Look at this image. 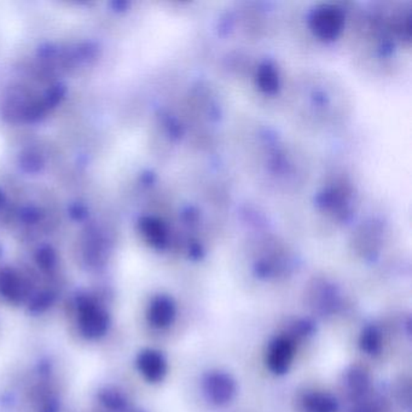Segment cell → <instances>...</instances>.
Instances as JSON below:
<instances>
[{
  "label": "cell",
  "mask_w": 412,
  "mask_h": 412,
  "mask_svg": "<svg viewBox=\"0 0 412 412\" xmlns=\"http://www.w3.org/2000/svg\"><path fill=\"white\" fill-rule=\"evenodd\" d=\"M77 315L80 331L86 339L95 340L107 334L110 316L92 296L82 295L77 299Z\"/></svg>",
  "instance_id": "obj_1"
},
{
  "label": "cell",
  "mask_w": 412,
  "mask_h": 412,
  "mask_svg": "<svg viewBox=\"0 0 412 412\" xmlns=\"http://www.w3.org/2000/svg\"><path fill=\"white\" fill-rule=\"evenodd\" d=\"M204 391L208 400L221 407L234 399L236 383L232 377L225 372H209L204 377Z\"/></svg>",
  "instance_id": "obj_2"
},
{
  "label": "cell",
  "mask_w": 412,
  "mask_h": 412,
  "mask_svg": "<svg viewBox=\"0 0 412 412\" xmlns=\"http://www.w3.org/2000/svg\"><path fill=\"white\" fill-rule=\"evenodd\" d=\"M343 17L341 11L334 6H324L315 12L311 25L322 39H334L341 31Z\"/></svg>",
  "instance_id": "obj_3"
},
{
  "label": "cell",
  "mask_w": 412,
  "mask_h": 412,
  "mask_svg": "<svg viewBox=\"0 0 412 412\" xmlns=\"http://www.w3.org/2000/svg\"><path fill=\"white\" fill-rule=\"evenodd\" d=\"M28 289L23 277L12 267L0 270V294L6 300L19 305L25 300Z\"/></svg>",
  "instance_id": "obj_4"
},
{
  "label": "cell",
  "mask_w": 412,
  "mask_h": 412,
  "mask_svg": "<svg viewBox=\"0 0 412 412\" xmlns=\"http://www.w3.org/2000/svg\"><path fill=\"white\" fill-rule=\"evenodd\" d=\"M137 367L144 378L153 383L162 381L167 372V363L165 356L154 350H145L138 356Z\"/></svg>",
  "instance_id": "obj_5"
},
{
  "label": "cell",
  "mask_w": 412,
  "mask_h": 412,
  "mask_svg": "<svg viewBox=\"0 0 412 412\" xmlns=\"http://www.w3.org/2000/svg\"><path fill=\"white\" fill-rule=\"evenodd\" d=\"M294 356V345L289 339L280 337L270 347L267 364L271 372L275 374H284L289 369Z\"/></svg>",
  "instance_id": "obj_6"
},
{
  "label": "cell",
  "mask_w": 412,
  "mask_h": 412,
  "mask_svg": "<svg viewBox=\"0 0 412 412\" xmlns=\"http://www.w3.org/2000/svg\"><path fill=\"white\" fill-rule=\"evenodd\" d=\"M175 317V306L171 298L156 296L149 306L148 321L155 328H166L172 324Z\"/></svg>",
  "instance_id": "obj_7"
},
{
  "label": "cell",
  "mask_w": 412,
  "mask_h": 412,
  "mask_svg": "<svg viewBox=\"0 0 412 412\" xmlns=\"http://www.w3.org/2000/svg\"><path fill=\"white\" fill-rule=\"evenodd\" d=\"M139 230L149 245L163 250L167 245V229L161 220L153 217H144L139 220Z\"/></svg>",
  "instance_id": "obj_8"
},
{
  "label": "cell",
  "mask_w": 412,
  "mask_h": 412,
  "mask_svg": "<svg viewBox=\"0 0 412 412\" xmlns=\"http://www.w3.org/2000/svg\"><path fill=\"white\" fill-rule=\"evenodd\" d=\"M304 407L307 412H336L337 402L335 399L324 393H310L304 398Z\"/></svg>",
  "instance_id": "obj_9"
},
{
  "label": "cell",
  "mask_w": 412,
  "mask_h": 412,
  "mask_svg": "<svg viewBox=\"0 0 412 412\" xmlns=\"http://www.w3.org/2000/svg\"><path fill=\"white\" fill-rule=\"evenodd\" d=\"M19 163H20L21 169L23 172L36 174L41 172L45 167V158H43V155L36 150L28 149L26 152L21 154Z\"/></svg>",
  "instance_id": "obj_10"
},
{
  "label": "cell",
  "mask_w": 412,
  "mask_h": 412,
  "mask_svg": "<svg viewBox=\"0 0 412 412\" xmlns=\"http://www.w3.org/2000/svg\"><path fill=\"white\" fill-rule=\"evenodd\" d=\"M347 383L352 393L361 396L367 392L370 386V376L363 367H353L347 374Z\"/></svg>",
  "instance_id": "obj_11"
},
{
  "label": "cell",
  "mask_w": 412,
  "mask_h": 412,
  "mask_svg": "<svg viewBox=\"0 0 412 412\" xmlns=\"http://www.w3.org/2000/svg\"><path fill=\"white\" fill-rule=\"evenodd\" d=\"M361 347L370 356L380 353L382 348V336L376 326H367L361 336Z\"/></svg>",
  "instance_id": "obj_12"
},
{
  "label": "cell",
  "mask_w": 412,
  "mask_h": 412,
  "mask_svg": "<svg viewBox=\"0 0 412 412\" xmlns=\"http://www.w3.org/2000/svg\"><path fill=\"white\" fill-rule=\"evenodd\" d=\"M36 264L44 271H51L57 264L56 252L50 245H43L36 254Z\"/></svg>",
  "instance_id": "obj_13"
},
{
  "label": "cell",
  "mask_w": 412,
  "mask_h": 412,
  "mask_svg": "<svg viewBox=\"0 0 412 412\" xmlns=\"http://www.w3.org/2000/svg\"><path fill=\"white\" fill-rule=\"evenodd\" d=\"M66 95V87L62 84H56L53 86L50 87L43 96V101L45 103L46 108L49 109V112L55 109V108L61 104L62 101L64 99Z\"/></svg>",
  "instance_id": "obj_14"
},
{
  "label": "cell",
  "mask_w": 412,
  "mask_h": 412,
  "mask_svg": "<svg viewBox=\"0 0 412 412\" xmlns=\"http://www.w3.org/2000/svg\"><path fill=\"white\" fill-rule=\"evenodd\" d=\"M259 85L264 91L274 92L277 88L278 82L275 71L271 66H264L259 71Z\"/></svg>",
  "instance_id": "obj_15"
},
{
  "label": "cell",
  "mask_w": 412,
  "mask_h": 412,
  "mask_svg": "<svg viewBox=\"0 0 412 412\" xmlns=\"http://www.w3.org/2000/svg\"><path fill=\"white\" fill-rule=\"evenodd\" d=\"M101 399H102V402L106 407L112 409V410H115V411H121L126 407L125 398L117 391L108 389L106 392L102 393Z\"/></svg>",
  "instance_id": "obj_16"
},
{
  "label": "cell",
  "mask_w": 412,
  "mask_h": 412,
  "mask_svg": "<svg viewBox=\"0 0 412 412\" xmlns=\"http://www.w3.org/2000/svg\"><path fill=\"white\" fill-rule=\"evenodd\" d=\"M53 302V295L49 291H44L38 294L36 298H33V300L29 304V311L33 313H41L44 311L47 310Z\"/></svg>",
  "instance_id": "obj_17"
},
{
  "label": "cell",
  "mask_w": 412,
  "mask_h": 412,
  "mask_svg": "<svg viewBox=\"0 0 412 412\" xmlns=\"http://www.w3.org/2000/svg\"><path fill=\"white\" fill-rule=\"evenodd\" d=\"M69 212H71L73 219L75 220L85 219V217L87 215L86 208L82 204H74V206H71Z\"/></svg>",
  "instance_id": "obj_18"
},
{
  "label": "cell",
  "mask_w": 412,
  "mask_h": 412,
  "mask_svg": "<svg viewBox=\"0 0 412 412\" xmlns=\"http://www.w3.org/2000/svg\"><path fill=\"white\" fill-rule=\"evenodd\" d=\"M22 218L27 223H36L39 219V212L34 208H27L22 213Z\"/></svg>",
  "instance_id": "obj_19"
},
{
  "label": "cell",
  "mask_w": 412,
  "mask_h": 412,
  "mask_svg": "<svg viewBox=\"0 0 412 412\" xmlns=\"http://www.w3.org/2000/svg\"><path fill=\"white\" fill-rule=\"evenodd\" d=\"M6 202L5 193L0 190V207H3Z\"/></svg>",
  "instance_id": "obj_20"
}]
</instances>
